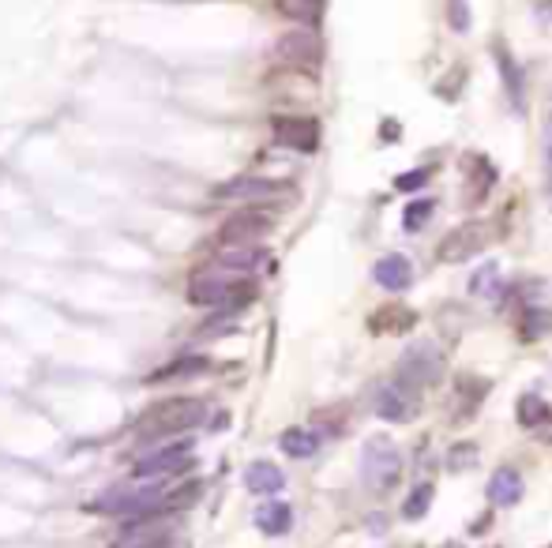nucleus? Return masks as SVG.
Wrapping results in <instances>:
<instances>
[{
	"mask_svg": "<svg viewBox=\"0 0 552 548\" xmlns=\"http://www.w3.org/2000/svg\"><path fill=\"white\" fill-rule=\"evenodd\" d=\"M256 286L244 279L240 270H230L222 263L203 267L192 274L189 282V300L199 304V309H226V312H240L244 304H252Z\"/></svg>",
	"mask_w": 552,
	"mask_h": 548,
	"instance_id": "nucleus-1",
	"label": "nucleus"
},
{
	"mask_svg": "<svg viewBox=\"0 0 552 548\" xmlns=\"http://www.w3.org/2000/svg\"><path fill=\"white\" fill-rule=\"evenodd\" d=\"M173 477H136L132 484H120V489H109L102 492L90 511L95 514H117V519H136V514H147V511H169L173 507Z\"/></svg>",
	"mask_w": 552,
	"mask_h": 548,
	"instance_id": "nucleus-2",
	"label": "nucleus"
},
{
	"mask_svg": "<svg viewBox=\"0 0 552 548\" xmlns=\"http://www.w3.org/2000/svg\"><path fill=\"white\" fill-rule=\"evenodd\" d=\"M203 417L207 406L199 399H162L139 417V432L150 440H169L177 432H189L196 424H203Z\"/></svg>",
	"mask_w": 552,
	"mask_h": 548,
	"instance_id": "nucleus-3",
	"label": "nucleus"
},
{
	"mask_svg": "<svg viewBox=\"0 0 552 548\" xmlns=\"http://www.w3.org/2000/svg\"><path fill=\"white\" fill-rule=\"evenodd\" d=\"M361 477L373 492H391L403 477V454L387 436H373L361 451Z\"/></svg>",
	"mask_w": 552,
	"mask_h": 548,
	"instance_id": "nucleus-4",
	"label": "nucleus"
},
{
	"mask_svg": "<svg viewBox=\"0 0 552 548\" xmlns=\"http://www.w3.org/2000/svg\"><path fill=\"white\" fill-rule=\"evenodd\" d=\"M274 56H279L282 65L297 68V72H316L320 60H323L320 35L312 26H293V30H286V35H279V42H274Z\"/></svg>",
	"mask_w": 552,
	"mask_h": 548,
	"instance_id": "nucleus-5",
	"label": "nucleus"
},
{
	"mask_svg": "<svg viewBox=\"0 0 552 548\" xmlns=\"http://www.w3.org/2000/svg\"><path fill=\"white\" fill-rule=\"evenodd\" d=\"M398 380L410 387H433L444 380V353L433 342H417L398 357Z\"/></svg>",
	"mask_w": 552,
	"mask_h": 548,
	"instance_id": "nucleus-6",
	"label": "nucleus"
},
{
	"mask_svg": "<svg viewBox=\"0 0 552 548\" xmlns=\"http://www.w3.org/2000/svg\"><path fill=\"white\" fill-rule=\"evenodd\" d=\"M196 462L192 443L189 440H177V443H162L155 451H147L143 459L136 462V477H180L189 473Z\"/></svg>",
	"mask_w": 552,
	"mask_h": 548,
	"instance_id": "nucleus-7",
	"label": "nucleus"
},
{
	"mask_svg": "<svg viewBox=\"0 0 552 548\" xmlns=\"http://www.w3.org/2000/svg\"><path fill=\"white\" fill-rule=\"evenodd\" d=\"M271 229H274V215H271V210L249 207V210H237V215H230L222 222L219 240H222V245H260Z\"/></svg>",
	"mask_w": 552,
	"mask_h": 548,
	"instance_id": "nucleus-8",
	"label": "nucleus"
},
{
	"mask_svg": "<svg viewBox=\"0 0 552 548\" xmlns=\"http://www.w3.org/2000/svg\"><path fill=\"white\" fill-rule=\"evenodd\" d=\"M417 391H421V387H410V383H403V380L380 387V394H376V413H380L383 421H391V424H410V421L421 413V394H417Z\"/></svg>",
	"mask_w": 552,
	"mask_h": 548,
	"instance_id": "nucleus-9",
	"label": "nucleus"
},
{
	"mask_svg": "<svg viewBox=\"0 0 552 548\" xmlns=\"http://www.w3.org/2000/svg\"><path fill=\"white\" fill-rule=\"evenodd\" d=\"M485 249H488V222H463L440 240V259L444 263H466Z\"/></svg>",
	"mask_w": 552,
	"mask_h": 548,
	"instance_id": "nucleus-10",
	"label": "nucleus"
},
{
	"mask_svg": "<svg viewBox=\"0 0 552 548\" xmlns=\"http://www.w3.org/2000/svg\"><path fill=\"white\" fill-rule=\"evenodd\" d=\"M274 139L290 150H316L320 143V125L312 117H274Z\"/></svg>",
	"mask_w": 552,
	"mask_h": 548,
	"instance_id": "nucleus-11",
	"label": "nucleus"
},
{
	"mask_svg": "<svg viewBox=\"0 0 552 548\" xmlns=\"http://www.w3.org/2000/svg\"><path fill=\"white\" fill-rule=\"evenodd\" d=\"M417 327V312L406 309V304H383L368 316V330L373 334H406Z\"/></svg>",
	"mask_w": 552,
	"mask_h": 548,
	"instance_id": "nucleus-12",
	"label": "nucleus"
},
{
	"mask_svg": "<svg viewBox=\"0 0 552 548\" xmlns=\"http://www.w3.org/2000/svg\"><path fill=\"white\" fill-rule=\"evenodd\" d=\"M373 279H376L383 289H391V293H403V289H410V286H414V263H410L406 256L391 252V256H383V259L376 263Z\"/></svg>",
	"mask_w": 552,
	"mask_h": 548,
	"instance_id": "nucleus-13",
	"label": "nucleus"
},
{
	"mask_svg": "<svg viewBox=\"0 0 552 548\" xmlns=\"http://www.w3.org/2000/svg\"><path fill=\"white\" fill-rule=\"evenodd\" d=\"M279 180H263V177H237V180H230V185H222L219 192V199H267V196H279Z\"/></svg>",
	"mask_w": 552,
	"mask_h": 548,
	"instance_id": "nucleus-14",
	"label": "nucleus"
},
{
	"mask_svg": "<svg viewBox=\"0 0 552 548\" xmlns=\"http://www.w3.org/2000/svg\"><path fill=\"white\" fill-rule=\"evenodd\" d=\"M518 500H523V477H518V470H511V466H500L493 473V481H488V503L511 507Z\"/></svg>",
	"mask_w": 552,
	"mask_h": 548,
	"instance_id": "nucleus-15",
	"label": "nucleus"
},
{
	"mask_svg": "<svg viewBox=\"0 0 552 548\" xmlns=\"http://www.w3.org/2000/svg\"><path fill=\"white\" fill-rule=\"evenodd\" d=\"M244 484H249V492H256V496H274V492H282L286 477L274 462H252L244 470Z\"/></svg>",
	"mask_w": 552,
	"mask_h": 548,
	"instance_id": "nucleus-16",
	"label": "nucleus"
},
{
	"mask_svg": "<svg viewBox=\"0 0 552 548\" xmlns=\"http://www.w3.org/2000/svg\"><path fill=\"white\" fill-rule=\"evenodd\" d=\"M463 169H466V177H470V196H466V203H481L485 196H488V188H493V180H496V169L488 166L481 155H466L463 158Z\"/></svg>",
	"mask_w": 552,
	"mask_h": 548,
	"instance_id": "nucleus-17",
	"label": "nucleus"
},
{
	"mask_svg": "<svg viewBox=\"0 0 552 548\" xmlns=\"http://www.w3.org/2000/svg\"><path fill=\"white\" fill-rule=\"evenodd\" d=\"M263 256H267V252H263L260 245H222V252H219V259H214V263L249 274V270H256V267L263 263Z\"/></svg>",
	"mask_w": 552,
	"mask_h": 548,
	"instance_id": "nucleus-18",
	"label": "nucleus"
},
{
	"mask_svg": "<svg viewBox=\"0 0 552 548\" xmlns=\"http://www.w3.org/2000/svg\"><path fill=\"white\" fill-rule=\"evenodd\" d=\"M256 526H260L267 537L290 533V526H293V507H290V503H263V507L256 511Z\"/></svg>",
	"mask_w": 552,
	"mask_h": 548,
	"instance_id": "nucleus-19",
	"label": "nucleus"
},
{
	"mask_svg": "<svg viewBox=\"0 0 552 548\" xmlns=\"http://www.w3.org/2000/svg\"><path fill=\"white\" fill-rule=\"evenodd\" d=\"M493 53H496V60H500V79H504V86H507V95H511V102L523 109V72H518V65H515V56L507 53V46L496 38L493 42Z\"/></svg>",
	"mask_w": 552,
	"mask_h": 548,
	"instance_id": "nucleus-20",
	"label": "nucleus"
},
{
	"mask_svg": "<svg viewBox=\"0 0 552 548\" xmlns=\"http://www.w3.org/2000/svg\"><path fill=\"white\" fill-rule=\"evenodd\" d=\"M552 330V309H541V304H530L518 316V339L523 342H537Z\"/></svg>",
	"mask_w": 552,
	"mask_h": 548,
	"instance_id": "nucleus-21",
	"label": "nucleus"
},
{
	"mask_svg": "<svg viewBox=\"0 0 552 548\" xmlns=\"http://www.w3.org/2000/svg\"><path fill=\"white\" fill-rule=\"evenodd\" d=\"M279 447L290 454V459H312V454L320 451V436L312 432V429H286L282 436H279Z\"/></svg>",
	"mask_w": 552,
	"mask_h": 548,
	"instance_id": "nucleus-22",
	"label": "nucleus"
},
{
	"mask_svg": "<svg viewBox=\"0 0 552 548\" xmlns=\"http://www.w3.org/2000/svg\"><path fill=\"white\" fill-rule=\"evenodd\" d=\"M274 8H279L286 19H293V23L312 26L323 15V0H274Z\"/></svg>",
	"mask_w": 552,
	"mask_h": 548,
	"instance_id": "nucleus-23",
	"label": "nucleus"
},
{
	"mask_svg": "<svg viewBox=\"0 0 552 548\" xmlns=\"http://www.w3.org/2000/svg\"><path fill=\"white\" fill-rule=\"evenodd\" d=\"M515 417H518L523 429H541V421H548L552 410L545 406V399H537V394H523L518 406H515Z\"/></svg>",
	"mask_w": 552,
	"mask_h": 548,
	"instance_id": "nucleus-24",
	"label": "nucleus"
},
{
	"mask_svg": "<svg viewBox=\"0 0 552 548\" xmlns=\"http://www.w3.org/2000/svg\"><path fill=\"white\" fill-rule=\"evenodd\" d=\"M428 507H433V484H417V489L406 496V503H403V514L410 523H417V519H424Z\"/></svg>",
	"mask_w": 552,
	"mask_h": 548,
	"instance_id": "nucleus-25",
	"label": "nucleus"
},
{
	"mask_svg": "<svg viewBox=\"0 0 552 548\" xmlns=\"http://www.w3.org/2000/svg\"><path fill=\"white\" fill-rule=\"evenodd\" d=\"M199 372H207V357H184V360L169 364V369L155 372L150 380H169V376H199Z\"/></svg>",
	"mask_w": 552,
	"mask_h": 548,
	"instance_id": "nucleus-26",
	"label": "nucleus"
},
{
	"mask_svg": "<svg viewBox=\"0 0 552 548\" xmlns=\"http://www.w3.org/2000/svg\"><path fill=\"white\" fill-rule=\"evenodd\" d=\"M428 215H433V199H417V203H410V207L403 210V226H406L410 233H417V229L428 222Z\"/></svg>",
	"mask_w": 552,
	"mask_h": 548,
	"instance_id": "nucleus-27",
	"label": "nucleus"
},
{
	"mask_svg": "<svg viewBox=\"0 0 552 548\" xmlns=\"http://www.w3.org/2000/svg\"><path fill=\"white\" fill-rule=\"evenodd\" d=\"M447 466L458 473V470H470L477 466V443H455L451 454H447Z\"/></svg>",
	"mask_w": 552,
	"mask_h": 548,
	"instance_id": "nucleus-28",
	"label": "nucleus"
},
{
	"mask_svg": "<svg viewBox=\"0 0 552 548\" xmlns=\"http://www.w3.org/2000/svg\"><path fill=\"white\" fill-rule=\"evenodd\" d=\"M428 185V169H410V173H398L394 177V188L398 192H417Z\"/></svg>",
	"mask_w": 552,
	"mask_h": 548,
	"instance_id": "nucleus-29",
	"label": "nucleus"
},
{
	"mask_svg": "<svg viewBox=\"0 0 552 548\" xmlns=\"http://www.w3.org/2000/svg\"><path fill=\"white\" fill-rule=\"evenodd\" d=\"M447 23L455 30H470V5L466 0H447Z\"/></svg>",
	"mask_w": 552,
	"mask_h": 548,
	"instance_id": "nucleus-30",
	"label": "nucleus"
},
{
	"mask_svg": "<svg viewBox=\"0 0 552 548\" xmlns=\"http://www.w3.org/2000/svg\"><path fill=\"white\" fill-rule=\"evenodd\" d=\"M444 548H463V544H458V541H447V544H444Z\"/></svg>",
	"mask_w": 552,
	"mask_h": 548,
	"instance_id": "nucleus-31",
	"label": "nucleus"
}]
</instances>
